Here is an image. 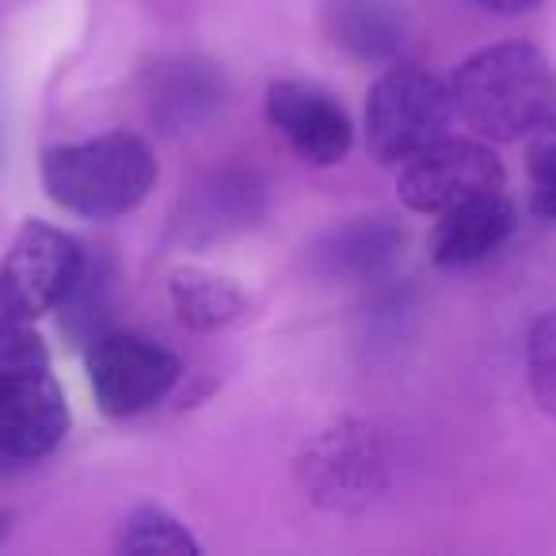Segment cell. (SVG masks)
<instances>
[{
	"label": "cell",
	"mask_w": 556,
	"mask_h": 556,
	"mask_svg": "<svg viewBox=\"0 0 556 556\" xmlns=\"http://www.w3.org/2000/svg\"><path fill=\"white\" fill-rule=\"evenodd\" d=\"M454 111L484 141L530 138L556 111V65L533 42H495L457 65Z\"/></svg>",
	"instance_id": "cell-1"
},
{
	"label": "cell",
	"mask_w": 556,
	"mask_h": 556,
	"mask_svg": "<svg viewBox=\"0 0 556 556\" xmlns=\"http://www.w3.org/2000/svg\"><path fill=\"white\" fill-rule=\"evenodd\" d=\"M156 156L146 138L111 130L42 153V187L62 210L111 222L138 210L156 187Z\"/></svg>",
	"instance_id": "cell-2"
},
{
	"label": "cell",
	"mask_w": 556,
	"mask_h": 556,
	"mask_svg": "<svg viewBox=\"0 0 556 556\" xmlns=\"http://www.w3.org/2000/svg\"><path fill=\"white\" fill-rule=\"evenodd\" d=\"M454 92L419 65H389L366 96V146L378 164H408L446 138L454 123Z\"/></svg>",
	"instance_id": "cell-3"
},
{
	"label": "cell",
	"mask_w": 556,
	"mask_h": 556,
	"mask_svg": "<svg viewBox=\"0 0 556 556\" xmlns=\"http://www.w3.org/2000/svg\"><path fill=\"white\" fill-rule=\"evenodd\" d=\"M88 267L77 237L50 222H24L12 248L0 260V317L42 320L62 309Z\"/></svg>",
	"instance_id": "cell-4"
},
{
	"label": "cell",
	"mask_w": 556,
	"mask_h": 556,
	"mask_svg": "<svg viewBox=\"0 0 556 556\" xmlns=\"http://www.w3.org/2000/svg\"><path fill=\"white\" fill-rule=\"evenodd\" d=\"M88 386L103 416L130 419L161 404L176 389L179 358L164 343L138 332H100L88 343Z\"/></svg>",
	"instance_id": "cell-5"
},
{
	"label": "cell",
	"mask_w": 556,
	"mask_h": 556,
	"mask_svg": "<svg viewBox=\"0 0 556 556\" xmlns=\"http://www.w3.org/2000/svg\"><path fill=\"white\" fill-rule=\"evenodd\" d=\"M507 172L495 149L484 138H439L401 164L396 194L416 214H442L450 206H462L480 194L503 191Z\"/></svg>",
	"instance_id": "cell-6"
},
{
	"label": "cell",
	"mask_w": 556,
	"mask_h": 556,
	"mask_svg": "<svg viewBox=\"0 0 556 556\" xmlns=\"http://www.w3.org/2000/svg\"><path fill=\"white\" fill-rule=\"evenodd\" d=\"M263 115L270 130L287 141L290 153L313 168L348 161L355 146V126L343 103L309 80H270Z\"/></svg>",
	"instance_id": "cell-7"
},
{
	"label": "cell",
	"mask_w": 556,
	"mask_h": 556,
	"mask_svg": "<svg viewBox=\"0 0 556 556\" xmlns=\"http://www.w3.org/2000/svg\"><path fill=\"white\" fill-rule=\"evenodd\" d=\"M305 488L328 507H358L386 484V454L370 427L343 424L325 431L302 462Z\"/></svg>",
	"instance_id": "cell-8"
},
{
	"label": "cell",
	"mask_w": 556,
	"mask_h": 556,
	"mask_svg": "<svg viewBox=\"0 0 556 556\" xmlns=\"http://www.w3.org/2000/svg\"><path fill=\"white\" fill-rule=\"evenodd\" d=\"M70 434V404L50 370L0 386V457L35 462Z\"/></svg>",
	"instance_id": "cell-9"
},
{
	"label": "cell",
	"mask_w": 556,
	"mask_h": 556,
	"mask_svg": "<svg viewBox=\"0 0 556 556\" xmlns=\"http://www.w3.org/2000/svg\"><path fill=\"white\" fill-rule=\"evenodd\" d=\"M515 225H518L515 202L503 191H492L434 214V229L427 248H431V260L439 267L462 270L488 260L492 252H500L510 232H515Z\"/></svg>",
	"instance_id": "cell-10"
},
{
	"label": "cell",
	"mask_w": 556,
	"mask_h": 556,
	"mask_svg": "<svg viewBox=\"0 0 556 556\" xmlns=\"http://www.w3.org/2000/svg\"><path fill=\"white\" fill-rule=\"evenodd\" d=\"M260 210L263 187L255 184L252 172H217L206 184L194 187V194L184 202V217L176 222V229L187 244H210V240L255 225Z\"/></svg>",
	"instance_id": "cell-11"
},
{
	"label": "cell",
	"mask_w": 556,
	"mask_h": 556,
	"mask_svg": "<svg viewBox=\"0 0 556 556\" xmlns=\"http://www.w3.org/2000/svg\"><path fill=\"white\" fill-rule=\"evenodd\" d=\"M404 252V232L386 217H363V222L336 229L317 248V263L328 278H351L366 282L374 275H386Z\"/></svg>",
	"instance_id": "cell-12"
},
{
	"label": "cell",
	"mask_w": 556,
	"mask_h": 556,
	"mask_svg": "<svg viewBox=\"0 0 556 556\" xmlns=\"http://www.w3.org/2000/svg\"><path fill=\"white\" fill-rule=\"evenodd\" d=\"M168 298L176 317L194 332H217V328L232 325L244 317L248 298L240 294L237 282L214 275L202 267H179L168 278Z\"/></svg>",
	"instance_id": "cell-13"
},
{
	"label": "cell",
	"mask_w": 556,
	"mask_h": 556,
	"mask_svg": "<svg viewBox=\"0 0 556 556\" xmlns=\"http://www.w3.org/2000/svg\"><path fill=\"white\" fill-rule=\"evenodd\" d=\"M332 35L363 62H381L401 50L404 20L393 0H336Z\"/></svg>",
	"instance_id": "cell-14"
},
{
	"label": "cell",
	"mask_w": 556,
	"mask_h": 556,
	"mask_svg": "<svg viewBox=\"0 0 556 556\" xmlns=\"http://www.w3.org/2000/svg\"><path fill=\"white\" fill-rule=\"evenodd\" d=\"M118 548L134 556H199L202 545L191 538L184 522L172 510L146 503V507L130 510L118 533Z\"/></svg>",
	"instance_id": "cell-15"
},
{
	"label": "cell",
	"mask_w": 556,
	"mask_h": 556,
	"mask_svg": "<svg viewBox=\"0 0 556 556\" xmlns=\"http://www.w3.org/2000/svg\"><path fill=\"white\" fill-rule=\"evenodd\" d=\"M214 103H222V80L210 73V65H187V88H184V70L176 65L172 85L164 88V96L156 100L164 118L172 123H194L202 111H210Z\"/></svg>",
	"instance_id": "cell-16"
},
{
	"label": "cell",
	"mask_w": 556,
	"mask_h": 556,
	"mask_svg": "<svg viewBox=\"0 0 556 556\" xmlns=\"http://www.w3.org/2000/svg\"><path fill=\"white\" fill-rule=\"evenodd\" d=\"M526 374L533 401L545 416L556 419V309L541 313L526 336Z\"/></svg>",
	"instance_id": "cell-17"
},
{
	"label": "cell",
	"mask_w": 556,
	"mask_h": 556,
	"mask_svg": "<svg viewBox=\"0 0 556 556\" xmlns=\"http://www.w3.org/2000/svg\"><path fill=\"white\" fill-rule=\"evenodd\" d=\"M50 370L47 340L27 320L0 317V386Z\"/></svg>",
	"instance_id": "cell-18"
},
{
	"label": "cell",
	"mask_w": 556,
	"mask_h": 556,
	"mask_svg": "<svg viewBox=\"0 0 556 556\" xmlns=\"http://www.w3.org/2000/svg\"><path fill=\"white\" fill-rule=\"evenodd\" d=\"M526 172H530V210L545 222H556V111L530 134Z\"/></svg>",
	"instance_id": "cell-19"
},
{
	"label": "cell",
	"mask_w": 556,
	"mask_h": 556,
	"mask_svg": "<svg viewBox=\"0 0 556 556\" xmlns=\"http://www.w3.org/2000/svg\"><path fill=\"white\" fill-rule=\"evenodd\" d=\"M480 9L495 12V16H526V12L541 9L545 0H477Z\"/></svg>",
	"instance_id": "cell-20"
},
{
	"label": "cell",
	"mask_w": 556,
	"mask_h": 556,
	"mask_svg": "<svg viewBox=\"0 0 556 556\" xmlns=\"http://www.w3.org/2000/svg\"><path fill=\"white\" fill-rule=\"evenodd\" d=\"M4 526H9V518H4V515H0V538H4Z\"/></svg>",
	"instance_id": "cell-21"
}]
</instances>
